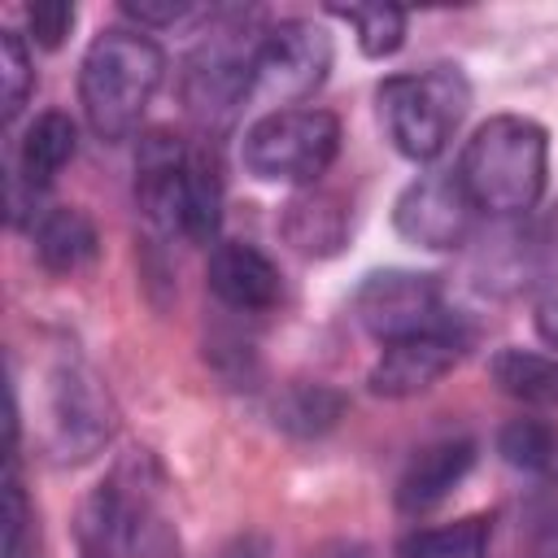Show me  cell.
Returning a JSON list of instances; mask_svg holds the SVG:
<instances>
[{"mask_svg": "<svg viewBox=\"0 0 558 558\" xmlns=\"http://www.w3.org/2000/svg\"><path fill=\"white\" fill-rule=\"evenodd\" d=\"M166 78L161 44L140 26H105L78 65V105L100 140H126L140 131L157 87Z\"/></svg>", "mask_w": 558, "mask_h": 558, "instance_id": "1", "label": "cell"}, {"mask_svg": "<svg viewBox=\"0 0 558 558\" xmlns=\"http://www.w3.org/2000/svg\"><path fill=\"white\" fill-rule=\"evenodd\" d=\"M453 174L480 214H527L549 183V135L523 113H497L471 131Z\"/></svg>", "mask_w": 558, "mask_h": 558, "instance_id": "2", "label": "cell"}, {"mask_svg": "<svg viewBox=\"0 0 558 558\" xmlns=\"http://www.w3.org/2000/svg\"><path fill=\"white\" fill-rule=\"evenodd\" d=\"M375 100H379V122L392 148L405 161L427 166L445 153L453 126L462 122L471 105V83L458 65H427L414 74L384 78L375 87Z\"/></svg>", "mask_w": 558, "mask_h": 558, "instance_id": "3", "label": "cell"}, {"mask_svg": "<svg viewBox=\"0 0 558 558\" xmlns=\"http://www.w3.org/2000/svg\"><path fill=\"white\" fill-rule=\"evenodd\" d=\"M340 153V122L327 109L296 105V109H270L248 122L240 140L244 170L262 183H288V187H314Z\"/></svg>", "mask_w": 558, "mask_h": 558, "instance_id": "4", "label": "cell"}, {"mask_svg": "<svg viewBox=\"0 0 558 558\" xmlns=\"http://www.w3.org/2000/svg\"><path fill=\"white\" fill-rule=\"evenodd\" d=\"M331 74V35L310 17H288L262 31L253 52V83L248 100L270 109L305 105Z\"/></svg>", "mask_w": 558, "mask_h": 558, "instance_id": "5", "label": "cell"}, {"mask_svg": "<svg viewBox=\"0 0 558 558\" xmlns=\"http://www.w3.org/2000/svg\"><path fill=\"white\" fill-rule=\"evenodd\" d=\"M353 314L379 344L458 327L440 279L423 270H371L353 292Z\"/></svg>", "mask_w": 558, "mask_h": 558, "instance_id": "6", "label": "cell"}, {"mask_svg": "<svg viewBox=\"0 0 558 558\" xmlns=\"http://www.w3.org/2000/svg\"><path fill=\"white\" fill-rule=\"evenodd\" d=\"M262 35H240V26H222L214 31L183 70V105L196 122L205 126H222L235 118V109L248 100V83H253V52H257Z\"/></svg>", "mask_w": 558, "mask_h": 558, "instance_id": "7", "label": "cell"}, {"mask_svg": "<svg viewBox=\"0 0 558 558\" xmlns=\"http://www.w3.org/2000/svg\"><path fill=\"white\" fill-rule=\"evenodd\" d=\"M118 427V410L109 401V388L83 366L65 362L52 375L48 388V445L61 462H83L109 445Z\"/></svg>", "mask_w": 558, "mask_h": 558, "instance_id": "8", "label": "cell"}, {"mask_svg": "<svg viewBox=\"0 0 558 558\" xmlns=\"http://www.w3.org/2000/svg\"><path fill=\"white\" fill-rule=\"evenodd\" d=\"M475 205L453 170L418 174L392 205V227L418 248H458L475 227Z\"/></svg>", "mask_w": 558, "mask_h": 558, "instance_id": "9", "label": "cell"}, {"mask_svg": "<svg viewBox=\"0 0 558 558\" xmlns=\"http://www.w3.org/2000/svg\"><path fill=\"white\" fill-rule=\"evenodd\" d=\"M466 344H471V336L462 331V323L445 327V331H423V336H410V340H392V344L379 349L366 384H371L375 397H388V401L418 397L432 384H440L466 357Z\"/></svg>", "mask_w": 558, "mask_h": 558, "instance_id": "10", "label": "cell"}, {"mask_svg": "<svg viewBox=\"0 0 558 558\" xmlns=\"http://www.w3.org/2000/svg\"><path fill=\"white\" fill-rule=\"evenodd\" d=\"M205 283L235 314H266L283 296L279 266L248 240H218L205 266Z\"/></svg>", "mask_w": 558, "mask_h": 558, "instance_id": "11", "label": "cell"}, {"mask_svg": "<svg viewBox=\"0 0 558 558\" xmlns=\"http://www.w3.org/2000/svg\"><path fill=\"white\" fill-rule=\"evenodd\" d=\"M187 153L192 148L170 131L140 135V153H135V201L153 227L174 235H179V196H183Z\"/></svg>", "mask_w": 558, "mask_h": 558, "instance_id": "12", "label": "cell"}, {"mask_svg": "<svg viewBox=\"0 0 558 558\" xmlns=\"http://www.w3.org/2000/svg\"><path fill=\"white\" fill-rule=\"evenodd\" d=\"M475 466V440H436L410 458V466L397 480V510L401 514H423L440 506Z\"/></svg>", "mask_w": 558, "mask_h": 558, "instance_id": "13", "label": "cell"}, {"mask_svg": "<svg viewBox=\"0 0 558 558\" xmlns=\"http://www.w3.org/2000/svg\"><path fill=\"white\" fill-rule=\"evenodd\" d=\"M31 240H35V257H39V266L48 275H78L100 253L96 222L78 205H52V209H44L35 218V227H31Z\"/></svg>", "mask_w": 558, "mask_h": 558, "instance_id": "14", "label": "cell"}, {"mask_svg": "<svg viewBox=\"0 0 558 558\" xmlns=\"http://www.w3.org/2000/svg\"><path fill=\"white\" fill-rule=\"evenodd\" d=\"M74 148H78V131L70 122V113L61 109H48L39 113L26 131H22V144H17V170L13 179H22L26 187L44 192L70 161H74Z\"/></svg>", "mask_w": 558, "mask_h": 558, "instance_id": "15", "label": "cell"}, {"mask_svg": "<svg viewBox=\"0 0 558 558\" xmlns=\"http://www.w3.org/2000/svg\"><path fill=\"white\" fill-rule=\"evenodd\" d=\"M218 227H222V170L209 148H192L179 196V235L192 244H218Z\"/></svg>", "mask_w": 558, "mask_h": 558, "instance_id": "16", "label": "cell"}, {"mask_svg": "<svg viewBox=\"0 0 558 558\" xmlns=\"http://www.w3.org/2000/svg\"><path fill=\"white\" fill-rule=\"evenodd\" d=\"M493 384L536 410L558 405V353H536V349H497L488 362Z\"/></svg>", "mask_w": 558, "mask_h": 558, "instance_id": "17", "label": "cell"}, {"mask_svg": "<svg viewBox=\"0 0 558 558\" xmlns=\"http://www.w3.org/2000/svg\"><path fill=\"white\" fill-rule=\"evenodd\" d=\"M283 235L314 257H327L349 235V209L331 192H301L283 214Z\"/></svg>", "mask_w": 558, "mask_h": 558, "instance_id": "18", "label": "cell"}, {"mask_svg": "<svg viewBox=\"0 0 558 558\" xmlns=\"http://www.w3.org/2000/svg\"><path fill=\"white\" fill-rule=\"evenodd\" d=\"M493 541V514H466L453 523L414 527L397 541V558H484Z\"/></svg>", "mask_w": 558, "mask_h": 558, "instance_id": "19", "label": "cell"}, {"mask_svg": "<svg viewBox=\"0 0 558 558\" xmlns=\"http://www.w3.org/2000/svg\"><path fill=\"white\" fill-rule=\"evenodd\" d=\"M340 410H344V401L327 384H292L275 405V423L292 436H318V432L336 427Z\"/></svg>", "mask_w": 558, "mask_h": 558, "instance_id": "20", "label": "cell"}, {"mask_svg": "<svg viewBox=\"0 0 558 558\" xmlns=\"http://www.w3.org/2000/svg\"><path fill=\"white\" fill-rule=\"evenodd\" d=\"M497 449L519 471L558 475V427H549L541 418H510L497 436Z\"/></svg>", "mask_w": 558, "mask_h": 558, "instance_id": "21", "label": "cell"}, {"mask_svg": "<svg viewBox=\"0 0 558 558\" xmlns=\"http://www.w3.org/2000/svg\"><path fill=\"white\" fill-rule=\"evenodd\" d=\"M331 13L353 26L357 48L371 61H384V57H392L405 44V22L410 17L397 4H349V9H331Z\"/></svg>", "mask_w": 558, "mask_h": 558, "instance_id": "22", "label": "cell"}, {"mask_svg": "<svg viewBox=\"0 0 558 558\" xmlns=\"http://www.w3.org/2000/svg\"><path fill=\"white\" fill-rule=\"evenodd\" d=\"M35 92V65H31V52L22 44L17 31H4L0 35V100H4V122H13L26 100Z\"/></svg>", "mask_w": 558, "mask_h": 558, "instance_id": "23", "label": "cell"}, {"mask_svg": "<svg viewBox=\"0 0 558 558\" xmlns=\"http://www.w3.org/2000/svg\"><path fill=\"white\" fill-rule=\"evenodd\" d=\"M4 558H35V514L17 480V453H9L4 475Z\"/></svg>", "mask_w": 558, "mask_h": 558, "instance_id": "24", "label": "cell"}, {"mask_svg": "<svg viewBox=\"0 0 558 558\" xmlns=\"http://www.w3.org/2000/svg\"><path fill=\"white\" fill-rule=\"evenodd\" d=\"M118 558H183L174 523H170V519H166L157 506H148V510L135 519L131 536L122 541Z\"/></svg>", "mask_w": 558, "mask_h": 558, "instance_id": "25", "label": "cell"}, {"mask_svg": "<svg viewBox=\"0 0 558 558\" xmlns=\"http://www.w3.org/2000/svg\"><path fill=\"white\" fill-rule=\"evenodd\" d=\"M26 26H31V39L52 52V48L65 44V35L74 26V4H65V0H39V4L26 9Z\"/></svg>", "mask_w": 558, "mask_h": 558, "instance_id": "26", "label": "cell"}, {"mask_svg": "<svg viewBox=\"0 0 558 558\" xmlns=\"http://www.w3.org/2000/svg\"><path fill=\"white\" fill-rule=\"evenodd\" d=\"M122 13L140 26V31H157V26H179L187 17H196L201 9L187 0H126Z\"/></svg>", "mask_w": 558, "mask_h": 558, "instance_id": "27", "label": "cell"}, {"mask_svg": "<svg viewBox=\"0 0 558 558\" xmlns=\"http://www.w3.org/2000/svg\"><path fill=\"white\" fill-rule=\"evenodd\" d=\"M536 336L549 344V349H558V292H549L541 305H536Z\"/></svg>", "mask_w": 558, "mask_h": 558, "instance_id": "28", "label": "cell"}]
</instances>
